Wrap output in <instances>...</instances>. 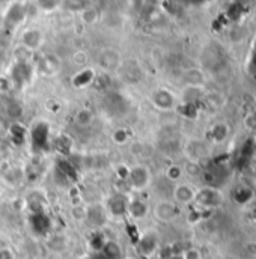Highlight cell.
Instances as JSON below:
<instances>
[{
    "mask_svg": "<svg viewBox=\"0 0 256 259\" xmlns=\"http://www.w3.org/2000/svg\"><path fill=\"white\" fill-rule=\"evenodd\" d=\"M20 44L33 53V52H36V50H39L42 47V44H44V35H42V32L39 29H33V27L26 29L21 33Z\"/></svg>",
    "mask_w": 256,
    "mask_h": 259,
    "instance_id": "11",
    "label": "cell"
},
{
    "mask_svg": "<svg viewBox=\"0 0 256 259\" xmlns=\"http://www.w3.org/2000/svg\"><path fill=\"white\" fill-rule=\"evenodd\" d=\"M183 255V258L184 259H202L200 256V252L197 250V249H187L184 253H181Z\"/></svg>",
    "mask_w": 256,
    "mask_h": 259,
    "instance_id": "24",
    "label": "cell"
},
{
    "mask_svg": "<svg viewBox=\"0 0 256 259\" xmlns=\"http://www.w3.org/2000/svg\"><path fill=\"white\" fill-rule=\"evenodd\" d=\"M187 5H193V6H199V5H203L205 2H208V0H184Z\"/></svg>",
    "mask_w": 256,
    "mask_h": 259,
    "instance_id": "27",
    "label": "cell"
},
{
    "mask_svg": "<svg viewBox=\"0 0 256 259\" xmlns=\"http://www.w3.org/2000/svg\"><path fill=\"white\" fill-rule=\"evenodd\" d=\"M81 15H83V20H84V23H95L97 20H98V12L95 11V9H92V8H86L83 12H80Z\"/></svg>",
    "mask_w": 256,
    "mask_h": 259,
    "instance_id": "23",
    "label": "cell"
},
{
    "mask_svg": "<svg viewBox=\"0 0 256 259\" xmlns=\"http://www.w3.org/2000/svg\"><path fill=\"white\" fill-rule=\"evenodd\" d=\"M0 259H14V255L9 249L3 247V249H0Z\"/></svg>",
    "mask_w": 256,
    "mask_h": 259,
    "instance_id": "26",
    "label": "cell"
},
{
    "mask_svg": "<svg viewBox=\"0 0 256 259\" xmlns=\"http://www.w3.org/2000/svg\"><path fill=\"white\" fill-rule=\"evenodd\" d=\"M109 220L110 219L107 215V211H106L104 205H101V203L86 205V219H84V223L91 229L100 231Z\"/></svg>",
    "mask_w": 256,
    "mask_h": 259,
    "instance_id": "4",
    "label": "cell"
},
{
    "mask_svg": "<svg viewBox=\"0 0 256 259\" xmlns=\"http://www.w3.org/2000/svg\"><path fill=\"white\" fill-rule=\"evenodd\" d=\"M121 259H134V258H121Z\"/></svg>",
    "mask_w": 256,
    "mask_h": 259,
    "instance_id": "29",
    "label": "cell"
},
{
    "mask_svg": "<svg viewBox=\"0 0 256 259\" xmlns=\"http://www.w3.org/2000/svg\"><path fill=\"white\" fill-rule=\"evenodd\" d=\"M27 18V8L21 2H14L9 5L3 15V27L6 30H15Z\"/></svg>",
    "mask_w": 256,
    "mask_h": 259,
    "instance_id": "2",
    "label": "cell"
},
{
    "mask_svg": "<svg viewBox=\"0 0 256 259\" xmlns=\"http://www.w3.org/2000/svg\"><path fill=\"white\" fill-rule=\"evenodd\" d=\"M100 65L104 69H107V71L116 69V68H119L122 65V62H121V55L116 50H113V49H107L100 56Z\"/></svg>",
    "mask_w": 256,
    "mask_h": 259,
    "instance_id": "13",
    "label": "cell"
},
{
    "mask_svg": "<svg viewBox=\"0 0 256 259\" xmlns=\"http://www.w3.org/2000/svg\"><path fill=\"white\" fill-rule=\"evenodd\" d=\"M128 199H130V194L116 193V192L107 197L104 208L107 211L109 219L119 220V219H124L127 215Z\"/></svg>",
    "mask_w": 256,
    "mask_h": 259,
    "instance_id": "3",
    "label": "cell"
},
{
    "mask_svg": "<svg viewBox=\"0 0 256 259\" xmlns=\"http://www.w3.org/2000/svg\"><path fill=\"white\" fill-rule=\"evenodd\" d=\"M194 194H196V189L190 186V184H186V183H178L175 187H174V202L178 205H189L194 202Z\"/></svg>",
    "mask_w": 256,
    "mask_h": 259,
    "instance_id": "12",
    "label": "cell"
},
{
    "mask_svg": "<svg viewBox=\"0 0 256 259\" xmlns=\"http://www.w3.org/2000/svg\"><path fill=\"white\" fill-rule=\"evenodd\" d=\"M112 140L116 145H124L130 140V133L125 128H116L112 133Z\"/></svg>",
    "mask_w": 256,
    "mask_h": 259,
    "instance_id": "21",
    "label": "cell"
},
{
    "mask_svg": "<svg viewBox=\"0 0 256 259\" xmlns=\"http://www.w3.org/2000/svg\"><path fill=\"white\" fill-rule=\"evenodd\" d=\"M103 253H106L109 258L112 259H121V247L116 241H106L104 247L101 249Z\"/></svg>",
    "mask_w": 256,
    "mask_h": 259,
    "instance_id": "17",
    "label": "cell"
},
{
    "mask_svg": "<svg viewBox=\"0 0 256 259\" xmlns=\"http://www.w3.org/2000/svg\"><path fill=\"white\" fill-rule=\"evenodd\" d=\"M71 215H72V219L77 220V222H84V219H86V206H84V205H77V206H74L72 211H71Z\"/></svg>",
    "mask_w": 256,
    "mask_h": 259,
    "instance_id": "22",
    "label": "cell"
},
{
    "mask_svg": "<svg viewBox=\"0 0 256 259\" xmlns=\"http://www.w3.org/2000/svg\"><path fill=\"white\" fill-rule=\"evenodd\" d=\"M152 215L161 223H169L178 215V205L174 200H158L152 206Z\"/></svg>",
    "mask_w": 256,
    "mask_h": 259,
    "instance_id": "7",
    "label": "cell"
},
{
    "mask_svg": "<svg viewBox=\"0 0 256 259\" xmlns=\"http://www.w3.org/2000/svg\"><path fill=\"white\" fill-rule=\"evenodd\" d=\"M94 112L91 110V109H88V107H81V109H78L77 112H75V115H74V122L78 125V127H81V128H86V127H89L92 122H94Z\"/></svg>",
    "mask_w": 256,
    "mask_h": 259,
    "instance_id": "15",
    "label": "cell"
},
{
    "mask_svg": "<svg viewBox=\"0 0 256 259\" xmlns=\"http://www.w3.org/2000/svg\"><path fill=\"white\" fill-rule=\"evenodd\" d=\"M61 6L68 12H83L88 8V0H61Z\"/></svg>",
    "mask_w": 256,
    "mask_h": 259,
    "instance_id": "16",
    "label": "cell"
},
{
    "mask_svg": "<svg viewBox=\"0 0 256 259\" xmlns=\"http://www.w3.org/2000/svg\"><path fill=\"white\" fill-rule=\"evenodd\" d=\"M95 77H97V74H95L94 69H91V68H83V69H80V71L72 77V84H74L75 88H84V86H89L91 83H94Z\"/></svg>",
    "mask_w": 256,
    "mask_h": 259,
    "instance_id": "14",
    "label": "cell"
},
{
    "mask_svg": "<svg viewBox=\"0 0 256 259\" xmlns=\"http://www.w3.org/2000/svg\"><path fill=\"white\" fill-rule=\"evenodd\" d=\"M184 175V170L181 166H177V164H172L166 169V178L172 183H178Z\"/></svg>",
    "mask_w": 256,
    "mask_h": 259,
    "instance_id": "18",
    "label": "cell"
},
{
    "mask_svg": "<svg viewBox=\"0 0 256 259\" xmlns=\"http://www.w3.org/2000/svg\"><path fill=\"white\" fill-rule=\"evenodd\" d=\"M32 75H33V66L30 65V62H15L11 68L9 81L14 86L23 88L30 83Z\"/></svg>",
    "mask_w": 256,
    "mask_h": 259,
    "instance_id": "6",
    "label": "cell"
},
{
    "mask_svg": "<svg viewBox=\"0 0 256 259\" xmlns=\"http://www.w3.org/2000/svg\"><path fill=\"white\" fill-rule=\"evenodd\" d=\"M2 2H6V0H0V3H2Z\"/></svg>",
    "mask_w": 256,
    "mask_h": 259,
    "instance_id": "30",
    "label": "cell"
},
{
    "mask_svg": "<svg viewBox=\"0 0 256 259\" xmlns=\"http://www.w3.org/2000/svg\"><path fill=\"white\" fill-rule=\"evenodd\" d=\"M36 6L44 12H52L61 6V0H36Z\"/></svg>",
    "mask_w": 256,
    "mask_h": 259,
    "instance_id": "20",
    "label": "cell"
},
{
    "mask_svg": "<svg viewBox=\"0 0 256 259\" xmlns=\"http://www.w3.org/2000/svg\"><path fill=\"white\" fill-rule=\"evenodd\" d=\"M137 253L145 258H151L158 252L160 247V238L155 231H146L139 237V241L136 244Z\"/></svg>",
    "mask_w": 256,
    "mask_h": 259,
    "instance_id": "5",
    "label": "cell"
},
{
    "mask_svg": "<svg viewBox=\"0 0 256 259\" xmlns=\"http://www.w3.org/2000/svg\"><path fill=\"white\" fill-rule=\"evenodd\" d=\"M148 212H149V205L148 202L140 197V196H134V194H130V199H128V208H127V215L134 220V222H140L143 219L148 217Z\"/></svg>",
    "mask_w": 256,
    "mask_h": 259,
    "instance_id": "9",
    "label": "cell"
},
{
    "mask_svg": "<svg viewBox=\"0 0 256 259\" xmlns=\"http://www.w3.org/2000/svg\"><path fill=\"white\" fill-rule=\"evenodd\" d=\"M72 62L77 65H84L88 62V55L83 53V52H77V53L72 56Z\"/></svg>",
    "mask_w": 256,
    "mask_h": 259,
    "instance_id": "25",
    "label": "cell"
},
{
    "mask_svg": "<svg viewBox=\"0 0 256 259\" xmlns=\"http://www.w3.org/2000/svg\"><path fill=\"white\" fill-rule=\"evenodd\" d=\"M222 193L217 189L212 187H203L200 190H196L194 194V203H197L202 208H212L222 203Z\"/></svg>",
    "mask_w": 256,
    "mask_h": 259,
    "instance_id": "10",
    "label": "cell"
},
{
    "mask_svg": "<svg viewBox=\"0 0 256 259\" xmlns=\"http://www.w3.org/2000/svg\"><path fill=\"white\" fill-rule=\"evenodd\" d=\"M32 52L27 50L26 47H23L21 44L15 49L14 52V58H15V62H30V58H32Z\"/></svg>",
    "mask_w": 256,
    "mask_h": 259,
    "instance_id": "19",
    "label": "cell"
},
{
    "mask_svg": "<svg viewBox=\"0 0 256 259\" xmlns=\"http://www.w3.org/2000/svg\"><path fill=\"white\" fill-rule=\"evenodd\" d=\"M166 259H184V258H183V255H170V256H167Z\"/></svg>",
    "mask_w": 256,
    "mask_h": 259,
    "instance_id": "28",
    "label": "cell"
},
{
    "mask_svg": "<svg viewBox=\"0 0 256 259\" xmlns=\"http://www.w3.org/2000/svg\"><path fill=\"white\" fill-rule=\"evenodd\" d=\"M127 183L131 193H142L145 192L152 183L151 169L146 164H134L128 167Z\"/></svg>",
    "mask_w": 256,
    "mask_h": 259,
    "instance_id": "1",
    "label": "cell"
},
{
    "mask_svg": "<svg viewBox=\"0 0 256 259\" xmlns=\"http://www.w3.org/2000/svg\"><path fill=\"white\" fill-rule=\"evenodd\" d=\"M151 103H152V106L155 109L167 112V110H172L177 106V98H175L174 92H170L169 89L160 88V89H155L151 94Z\"/></svg>",
    "mask_w": 256,
    "mask_h": 259,
    "instance_id": "8",
    "label": "cell"
}]
</instances>
